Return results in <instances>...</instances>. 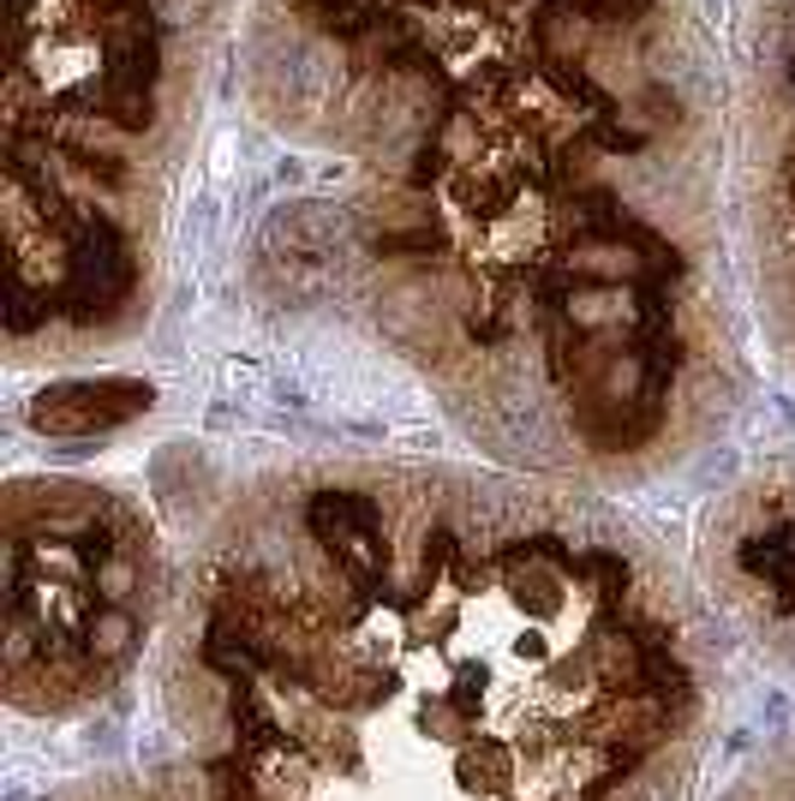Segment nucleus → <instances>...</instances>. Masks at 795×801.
Wrapping results in <instances>:
<instances>
[{"label": "nucleus", "instance_id": "2", "mask_svg": "<svg viewBox=\"0 0 795 801\" xmlns=\"http://www.w3.org/2000/svg\"><path fill=\"white\" fill-rule=\"evenodd\" d=\"M246 0H7L0 215L19 353L150 311L156 251Z\"/></svg>", "mask_w": 795, "mask_h": 801}, {"label": "nucleus", "instance_id": "1", "mask_svg": "<svg viewBox=\"0 0 795 801\" xmlns=\"http://www.w3.org/2000/svg\"><path fill=\"white\" fill-rule=\"evenodd\" d=\"M239 102L305 168L264 263L533 461L646 467L729 396L706 0H246Z\"/></svg>", "mask_w": 795, "mask_h": 801}, {"label": "nucleus", "instance_id": "4", "mask_svg": "<svg viewBox=\"0 0 795 801\" xmlns=\"http://www.w3.org/2000/svg\"><path fill=\"white\" fill-rule=\"evenodd\" d=\"M150 389L144 384H79V389H55L36 407L43 431H90V425H120V419L144 413Z\"/></svg>", "mask_w": 795, "mask_h": 801}, {"label": "nucleus", "instance_id": "3", "mask_svg": "<svg viewBox=\"0 0 795 801\" xmlns=\"http://www.w3.org/2000/svg\"><path fill=\"white\" fill-rule=\"evenodd\" d=\"M724 174L765 305L795 348V0H736L724 36Z\"/></svg>", "mask_w": 795, "mask_h": 801}]
</instances>
